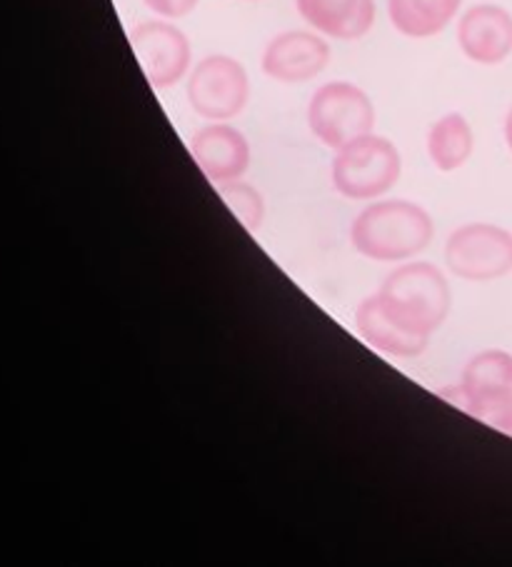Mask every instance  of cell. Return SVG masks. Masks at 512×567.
<instances>
[{"label": "cell", "instance_id": "obj_1", "mask_svg": "<svg viewBox=\"0 0 512 567\" xmlns=\"http://www.w3.org/2000/svg\"><path fill=\"white\" fill-rule=\"evenodd\" d=\"M436 233L430 213L410 200L370 203L350 225V243L362 258L400 262L426 250Z\"/></svg>", "mask_w": 512, "mask_h": 567}, {"label": "cell", "instance_id": "obj_2", "mask_svg": "<svg viewBox=\"0 0 512 567\" xmlns=\"http://www.w3.org/2000/svg\"><path fill=\"white\" fill-rule=\"evenodd\" d=\"M388 316L410 332L432 336L450 312V286L432 262H408L390 272L376 292Z\"/></svg>", "mask_w": 512, "mask_h": 567}, {"label": "cell", "instance_id": "obj_3", "mask_svg": "<svg viewBox=\"0 0 512 567\" xmlns=\"http://www.w3.org/2000/svg\"><path fill=\"white\" fill-rule=\"evenodd\" d=\"M402 158L396 143L368 133L335 151L332 188L348 200H378L400 181Z\"/></svg>", "mask_w": 512, "mask_h": 567}, {"label": "cell", "instance_id": "obj_4", "mask_svg": "<svg viewBox=\"0 0 512 567\" xmlns=\"http://www.w3.org/2000/svg\"><path fill=\"white\" fill-rule=\"evenodd\" d=\"M310 133L322 145L338 151L376 128V105L362 87L332 81L313 93L308 105Z\"/></svg>", "mask_w": 512, "mask_h": 567}, {"label": "cell", "instance_id": "obj_5", "mask_svg": "<svg viewBox=\"0 0 512 567\" xmlns=\"http://www.w3.org/2000/svg\"><path fill=\"white\" fill-rule=\"evenodd\" d=\"M188 103L201 118L225 123L243 113L250 97V78L245 65L225 53L205 55L188 75Z\"/></svg>", "mask_w": 512, "mask_h": 567}, {"label": "cell", "instance_id": "obj_6", "mask_svg": "<svg viewBox=\"0 0 512 567\" xmlns=\"http://www.w3.org/2000/svg\"><path fill=\"white\" fill-rule=\"evenodd\" d=\"M452 276L470 282L500 280L512 272V233L492 223H470L452 230L446 243Z\"/></svg>", "mask_w": 512, "mask_h": 567}, {"label": "cell", "instance_id": "obj_7", "mask_svg": "<svg viewBox=\"0 0 512 567\" xmlns=\"http://www.w3.org/2000/svg\"><path fill=\"white\" fill-rule=\"evenodd\" d=\"M133 53L155 91L181 83L191 71V41L178 25L167 21H145L131 31Z\"/></svg>", "mask_w": 512, "mask_h": 567}, {"label": "cell", "instance_id": "obj_8", "mask_svg": "<svg viewBox=\"0 0 512 567\" xmlns=\"http://www.w3.org/2000/svg\"><path fill=\"white\" fill-rule=\"evenodd\" d=\"M330 63V45L313 31H285L263 51V73L278 83L298 85L318 78Z\"/></svg>", "mask_w": 512, "mask_h": 567}, {"label": "cell", "instance_id": "obj_9", "mask_svg": "<svg viewBox=\"0 0 512 567\" xmlns=\"http://www.w3.org/2000/svg\"><path fill=\"white\" fill-rule=\"evenodd\" d=\"M458 45L478 65L505 63L512 55V13L495 3L468 8L458 21Z\"/></svg>", "mask_w": 512, "mask_h": 567}, {"label": "cell", "instance_id": "obj_10", "mask_svg": "<svg viewBox=\"0 0 512 567\" xmlns=\"http://www.w3.org/2000/svg\"><path fill=\"white\" fill-rule=\"evenodd\" d=\"M191 155L213 185L240 181L250 168V143L228 123H211L195 133Z\"/></svg>", "mask_w": 512, "mask_h": 567}, {"label": "cell", "instance_id": "obj_11", "mask_svg": "<svg viewBox=\"0 0 512 567\" xmlns=\"http://www.w3.org/2000/svg\"><path fill=\"white\" fill-rule=\"evenodd\" d=\"M315 33L332 41H360L376 23V0H295Z\"/></svg>", "mask_w": 512, "mask_h": 567}, {"label": "cell", "instance_id": "obj_12", "mask_svg": "<svg viewBox=\"0 0 512 567\" xmlns=\"http://www.w3.org/2000/svg\"><path fill=\"white\" fill-rule=\"evenodd\" d=\"M356 328L360 338L366 340L370 348L380 350L390 358H418L426 353L430 343L428 336H418L410 332L392 320L376 296L366 298L356 310Z\"/></svg>", "mask_w": 512, "mask_h": 567}, {"label": "cell", "instance_id": "obj_13", "mask_svg": "<svg viewBox=\"0 0 512 567\" xmlns=\"http://www.w3.org/2000/svg\"><path fill=\"white\" fill-rule=\"evenodd\" d=\"M462 0H388L390 23L412 41H426L446 31Z\"/></svg>", "mask_w": 512, "mask_h": 567}, {"label": "cell", "instance_id": "obj_14", "mask_svg": "<svg viewBox=\"0 0 512 567\" xmlns=\"http://www.w3.org/2000/svg\"><path fill=\"white\" fill-rule=\"evenodd\" d=\"M475 151V133L462 113H446L430 125L428 155L440 173L460 171Z\"/></svg>", "mask_w": 512, "mask_h": 567}, {"label": "cell", "instance_id": "obj_15", "mask_svg": "<svg viewBox=\"0 0 512 567\" xmlns=\"http://www.w3.org/2000/svg\"><path fill=\"white\" fill-rule=\"evenodd\" d=\"M440 398L512 437V393H470L462 385H450L440 390Z\"/></svg>", "mask_w": 512, "mask_h": 567}, {"label": "cell", "instance_id": "obj_16", "mask_svg": "<svg viewBox=\"0 0 512 567\" xmlns=\"http://www.w3.org/2000/svg\"><path fill=\"white\" fill-rule=\"evenodd\" d=\"M470 393H512V355L505 350H485L462 370V383Z\"/></svg>", "mask_w": 512, "mask_h": 567}, {"label": "cell", "instance_id": "obj_17", "mask_svg": "<svg viewBox=\"0 0 512 567\" xmlns=\"http://www.w3.org/2000/svg\"><path fill=\"white\" fill-rule=\"evenodd\" d=\"M221 193L223 203L228 205L231 213L243 223V228L248 233H258L260 225L265 220V200L258 188H253L250 183L243 181H233V183H223L215 185Z\"/></svg>", "mask_w": 512, "mask_h": 567}, {"label": "cell", "instance_id": "obj_18", "mask_svg": "<svg viewBox=\"0 0 512 567\" xmlns=\"http://www.w3.org/2000/svg\"><path fill=\"white\" fill-rule=\"evenodd\" d=\"M143 3L165 21H178V18L191 16L201 0H143Z\"/></svg>", "mask_w": 512, "mask_h": 567}, {"label": "cell", "instance_id": "obj_19", "mask_svg": "<svg viewBox=\"0 0 512 567\" xmlns=\"http://www.w3.org/2000/svg\"><path fill=\"white\" fill-rule=\"evenodd\" d=\"M502 133H505V143H508V148L512 151V107L505 115V125H502Z\"/></svg>", "mask_w": 512, "mask_h": 567}]
</instances>
